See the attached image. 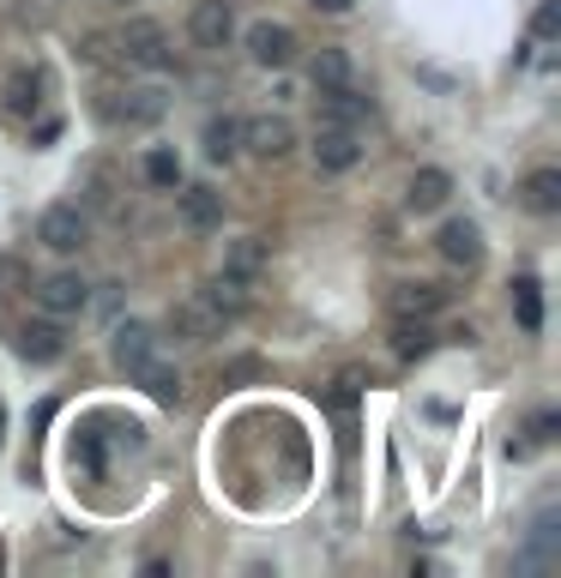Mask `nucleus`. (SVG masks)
<instances>
[{
    "instance_id": "obj_1",
    "label": "nucleus",
    "mask_w": 561,
    "mask_h": 578,
    "mask_svg": "<svg viewBox=\"0 0 561 578\" xmlns=\"http://www.w3.org/2000/svg\"><path fill=\"white\" fill-rule=\"evenodd\" d=\"M115 49H121V61L139 66V73H163V66H170V42H163V30H157L151 19H127Z\"/></svg>"
},
{
    "instance_id": "obj_2",
    "label": "nucleus",
    "mask_w": 561,
    "mask_h": 578,
    "mask_svg": "<svg viewBox=\"0 0 561 578\" xmlns=\"http://www.w3.org/2000/svg\"><path fill=\"white\" fill-rule=\"evenodd\" d=\"M37 308L49 313V320H73V313L92 308V283L78 278V271H49V278L37 283Z\"/></svg>"
},
{
    "instance_id": "obj_3",
    "label": "nucleus",
    "mask_w": 561,
    "mask_h": 578,
    "mask_svg": "<svg viewBox=\"0 0 561 578\" xmlns=\"http://www.w3.org/2000/svg\"><path fill=\"white\" fill-rule=\"evenodd\" d=\"M37 242L49 247V254H78V247L92 242V218L78 206H49L37 218Z\"/></svg>"
},
{
    "instance_id": "obj_4",
    "label": "nucleus",
    "mask_w": 561,
    "mask_h": 578,
    "mask_svg": "<svg viewBox=\"0 0 561 578\" xmlns=\"http://www.w3.org/2000/svg\"><path fill=\"white\" fill-rule=\"evenodd\" d=\"M170 325H175V337H182V344H211V337H223V325H230V320H223V313L206 302V290H194V296L170 313Z\"/></svg>"
},
{
    "instance_id": "obj_5",
    "label": "nucleus",
    "mask_w": 561,
    "mask_h": 578,
    "mask_svg": "<svg viewBox=\"0 0 561 578\" xmlns=\"http://www.w3.org/2000/svg\"><path fill=\"white\" fill-rule=\"evenodd\" d=\"M187 37H194V49H223V42L235 37V13H230V0H199L194 19H187Z\"/></svg>"
},
{
    "instance_id": "obj_6",
    "label": "nucleus",
    "mask_w": 561,
    "mask_h": 578,
    "mask_svg": "<svg viewBox=\"0 0 561 578\" xmlns=\"http://www.w3.org/2000/svg\"><path fill=\"white\" fill-rule=\"evenodd\" d=\"M109 356H115V368L121 373H133L139 361H151L157 356V332L145 320H121L115 332H109Z\"/></svg>"
},
{
    "instance_id": "obj_7",
    "label": "nucleus",
    "mask_w": 561,
    "mask_h": 578,
    "mask_svg": "<svg viewBox=\"0 0 561 578\" xmlns=\"http://www.w3.org/2000/svg\"><path fill=\"white\" fill-rule=\"evenodd\" d=\"M435 247H441V259L447 266H484V230L471 218H453V223H441V235H435Z\"/></svg>"
},
{
    "instance_id": "obj_8",
    "label": "nucleus",
    "mask_w": 561,
    "mask_h": 578,
    "mask_svg": "<svg viewBox=\"0 0 561 578\" xmlns=\"http://www.w3.org/2000/svg\"><path fill=\"white\" fill-rule=\"evenodd\" d=\"M314 163L327 169V175H344V169L363 163V139L351 127H320L314 133Z\"/></svg>"
},
{
    "instance_id": "obj_9",
    "label": "nucleus",
    "mask_w": 561,
    "mask_h": 578,
    "mask_svg": "<svg viewBox=\"0 0 561 578\" xmlns=\"http://www.w3.org/2000/svg\"><path fill=\"white\" fill-rule=\"evenodd\" d=\"M248 54H254V66H290L296 61V30L260 19V25H248Z\"/></svg>"
},
{
    "instance_id": "obj_10",
    "label": "nucleus",
    "mask_w": 561,
    "mask_h": 578,
    "mask_svg": "<svg viewBox=\"0 0 561 578\" xmlns=\"http://www.w3.org/2000/svg\"><path fill=\"white\" fill-rule=\"evenodd\" d=\"M242 145L272 163V157H284L290 145H296V127H290L284 115H254V121H242Z\"/></svg>"
},
{
    "instance_id": "obj_11",
    "label": "nucleus",
    "mask_w": 561,
    "mask_h": 578,
    "mask_svg": "<svg viewBox=\"0 0 561 578\" xmlns=\"http://www.w3.org/2000/svg\"><path fill=\"white\" fill-rule=\"evenodd\" d=\"M175 206H182V223H187V230H218V223H223V193L206 187V181L182 187V193H175Z\"/></svg>"
},
{
    "instance_id": "obj_12",
    "label": "nucleus",
    "mask_w": 561,
    "mask_h": 578,
    "mask_svg": "<svg viewBox=\"0 0 561 578\" xmlns=\"http://www.w3.org/2000/svg\"><path fill=\"white\" fill-rule=\"evenodd\" d=\"M368 121V97L356 85H344V90H320V127H363Z\"/></svg>"
},
{
    "instance_id": "obj_13",
    "label": "nucleus",
    "mask_w": 561,
    "mask_h": 578,
    "mask_svg": "<svg viewBox=\"0 0 561 578\" xmlns=\"http://www.w3.org/2000/svg\"><path fill=\"white\" fill-rule=\"evenodd\" d=\"M441 308H447L441 283H399V290H392V313H399V320H429V313H441Z\"/></svg>"
},
{
    "instance_id": "obj_14",
    "label": "nucleus",
    "mask_w": 561,
    "mask_h": 578,
    "mask_svg": "<svg viewBox=\"0 0 561 578\" xmlns=\"http://www.w3.org/2000/svg\"><path fill=\"white\" fill-rule=\"evenodd\" d=\"M266 259H272V247L260 242V235H235L230 247H223V271L230 278H242V283H254L266 271Z\"/></svg>"
},
{
    "instance_id": "obj_15",
    "label": "nucleus",
    "mask_w": 561,
    "mask_h": 578,
    "mask_svg": "<svg viewBox=\"0 0 561 578\" xmlns=\"http://www.w3.org/2000/svg\"><path fill=\"white\" fill-rule=\"evenodd\" d=\"M127 380H139L145 392H151L157 404H170V410H175V404H182V373H175L170 361H157V356H151V361H139V368H133Z\"/></svg>"
},
{
    "instance_id": "obj_16",
    "label": "nucleus",
    "mask_w": 561,
    "mask_h": 578,
    "mask_svg": "<svg viewBox=\"0 0 561 578\" xmlns=\"http://www.w3.org/2000/svg\"><path fill=\"white\" fill-rule=\"evenodd\" d=\"M308 78H314V90H344V85H356V66L344 49H320L308 61Z\"/></svg>"
},
{
    "instance_id": "obj_17",
    "label": "nucleus",
    "mask_w": 561,
    "mask_h": 578,
    "mask_svg": "<svg viewBox=\"0 0 561 578\" xmlns=\"http://www.w3.org/2000/svg\"><path fill=\"white\" fill-rule=\"evenodd\" d=\"M163 109H170V90L163 85H133L127 103H121V121H127V127H151Z\"/></svg>"
},
{
    "instance_id": "obj_18",
    "label": "nucleus",
    "mask_w": 561,
    "mask_h": 578,
    "mask_svg": "<svg viewBox=\"0 0 561 578\" xmlns=\"http://www.w3.org/2000/svg\"><path fill=\"white\" fill-rule=\"evenodd\" d=\"M61 349H66V337H61V325H54V320H37V325L19 332V356H25V361H61Z\"/></svg>"
},
{
    "instance_id": "obj_19",
    "label": "nucleus",
    "mask_w": 561,
    "mask_h": 578,
    "mask_svg": "<svg viewBox=\"0 0 561 578\" xmlns=\"http://www.w3.org/2000/svg\"><path fill=\"white\" fill-rule=\"evenodd\" d=\"M447 193H453V175H447V169H417L405 199H411V211H441Z\"/></svg>"
},
{
    "instance_id": "obj_20",
    "label": "nucleus",
    "mask_w": 561,
    "mask_h": 578,
    "mask_svg": "<svg viewBox=\"0 0 561 578\" xmlns=\"http://www.w3.org/2000/svg\"><path fill=\"white\" fill-rule=\"evenodd\" d=\"M525 206H532L537 218H556V211H561V175H556V169L525 175Z\"/></svg>"
},
{
    "instance_id": "obj_21",
    "label": "nucleus",
    "mask_w": 561,
    "mask_h": 578,
    "mask_svg": "<svg viewBox=\"0 0 561 578\" xmlns=\"http://www.w3.org/2000/svg\"><path fill=\"white\" fill-rule=\"evenodd\" d=\"M248 290H254V283H242V278H230V271H223V278L206 283V302L223 313V320H235V313L248 308Z\"/></svg>"
},
{
    "instance_id": "obj_22",
    "label": "nucleus",
    "mask_w": 561,
    "mask_h": 578,
    "mask_svg": "<svg viewBox=\"0 0 561 578\" xmlns=\"http://www.w3.org/2000/svg\"><path fill=\"white\" fill-rule=\"evenodd\" d=\"M235 151H242V121L211 115V121H206V157H211V163H230Z\"/></svg>"
},
{
    "instance_id": "obj_23",
    "label": "nucleus",
    "mask_w": 561,
    "mask_h": 578,
    "mask_svg": "<svg viewBox=\"0 0 561 578\" xmlns=\"http://www.w3.org/2000/svg\"><path fill=\"white\" fill-rule=\"evenodd\" d=\"M513 313H520L525 332H544V283H537V278L513 283Z\"/></svg>"
},
{
    "instance_id": "obj_24",
    "label": "nucleus",
    "mask_w": 561,
    "mask_h": 578,
    "mask_svg": "<svg viewBox=\"0 0 561 578\" xmlns=\"http://www.w3.org/2000/svg\"><path fill=\"white\" fill-rule=\"evenodd\" d=\"M429 344H435V332H429V325H423V320H399V344H392V349H399V356H405V361L429 356Z\"/></svg>"
},
{
    "instance_id": "obj_25",
    "label": "nucleus",
    "mask_w": 561,
    "mask_h": 578,
    "mask_svg": "<svg viewBox=\"0 0 561 578\" xmlns=\"http://www.w3.org/2000/svg\"><path fill=\"white\" fill-rule=\"evenodd\" d=\"M145 181H151V187H182V157H175V151H151V157H145Z\"/></svg>"
},
{
    "instance_id": "obj_26",
    "label": "nucleus",
    "mask_w": 561,
    "mask_h": 578,
    "mask_svg": "<svg viewBox=\"0 0 561 578\" xmlns=\"http://www.w3.org/2000/svg\"><path fill=\"white\" fill-rule=\"evenodd\" d=\"M7 109H13V115H31V109H37V73H19L13 85H7Z\"/></svg>"
},
{
    "instance_id": "obj_27",
    "label": "nucleus",
    "mask_w": 561,
    "mask_h": 578,
    "mask_svg": "<svg viewBox=\"0 0 561 578\" xmlns=\"http://www.w3.org/2000/svg\"><path fill=\"white\" fill-rule=\"evenodd\" d=\"M556 25H561L556 0H544V7H537V19H532V30H537V37H556Z\"/></svg>"
},
{
    "instance_id": "obj_28",
    "label": "nucleus",
    "mask_w": 561,
    "mask_h": 578,
    "mask_svg": "<svg viewBox=\"0 0 561 578\" xmlns=\"http://www.w3.org/2000/svg\"><path fill=\"white\" fill-rule=\"evenodd\" d=\"M308 7H320V13H351V0H308Z\"/></svg>"
}]
</instances>
